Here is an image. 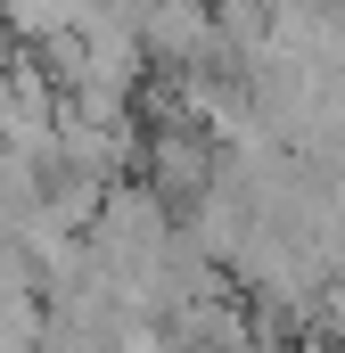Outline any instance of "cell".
Returning a JSON list of instances; mask_svg holds the SVG:
<instances>
[{"mask_svg": "<svg viewBox=\"0 0 345 353\" xmlns=\"http://www.w3.org/2000/svg\"><path fill=\"white\" fill-rule=\"evenodd\" d=\"M140 41H148V58L165 74H230V58H222V8L214 0H157L148 25H140Z\"/></svg>", "mask_w": 345, "mask_h": 353, "instance_id": "1", "label": "cell"}, {"mask_svg": "<svg viewBox=\"0 0 345 353\" xmlns=\"http://www.w3.org/2000/svg\"><path fill=\"white\" fill-rule=\"evenodd\" d=\"M0 25L17 33V50H41V41H58V33H83L90 0H0Z\"/></svg>", "mask_w": 345, "mask_h": 353, "instance_id": "2", "label": "cell"}, {"mask_svg": "<svg viewBox=\"0 0 345 353\" xmlns=\"http://www.w3.org/2000/svg\"><path fill=\"white\" fill-rule=\"evenodd\" d=\"M148 8H157V0H90V25H83V33H107V25H132V33H140Z\"/></svg>", "mask_w": 345, "mask_h": 353, "instance_id": "3", "label": "cell"}]
</instances>
